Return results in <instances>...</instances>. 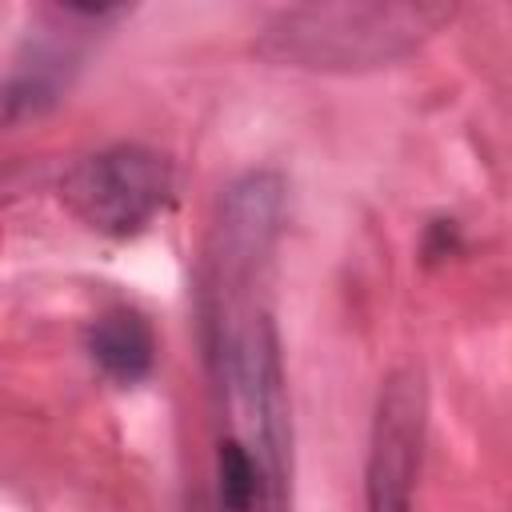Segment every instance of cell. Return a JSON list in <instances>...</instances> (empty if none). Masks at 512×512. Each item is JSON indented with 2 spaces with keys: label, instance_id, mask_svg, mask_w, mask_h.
Masks as SVG:
<instances>
[{
  "label": "cell",
  "instance_id": "obj_1",
  "mask_svg": "<svg viewBox=\"0 0 512 512\" xmlns=\"http://www.w3.org/2000/svg\"><path fill=\"white\" fill-rule=\"evenodd\" d=\"M204 304H208L212 364L236 424L232 440H240L260 468L264 512H288L292 420H288L280 336L264 304V284L204 292Z\"/></svg>",
  "mask_w": 512,
  "mask_h": 512
},
{
  "label": "cell",
  "instance_id": "obj_8",
  "mask_svg": "<svg viewBox=\"0 0 512 512\" xmlns=\"http://www.w3.org/2000/svg\"><path fill=\"white\" fill-rule=\"evenodd\" d=\"M28 180H32L28 168H20V164H0V204L24 196V192H28Z\"/></svg>",
  "mask_w": 512,
  "mask_h": 512
},
{
  "label": "cell",
  "instance_id": "obj_3",
  "mask_svg": "<svg viewBox=\"0 0 512 512\" xmlns=\"http://www.w3.org/2000/svg\"><path fill=\"white\" fill-rule=\"evenodd\" d=\"M172 196V168L144 144H112L76 160L60 180V200L104 236L140 232Z\"/></svg>",
  "mask_w": 512,
  "mask_h": 512
},
{
  "label": "cell",
  "instance_id": "obj_7",
  "mask_svg": "<svg viewBox=\"0 0 512 512\" xmlns=\"http://www.w3.org/2000/svg\"><path fill=\"white\" fill-rule=\"evenodd\" d=\"M216 472H220V508H224V512H256V508H264L260 468H256V460L244 452L240 440L228 436V440L220 444Z\"/></svg>",
  "mask_w": 512,
  "mask_h": 512
},
{
  "label": "cell",
  "instance_id": "obj_6",
  "mask_svg": "<svg viewBox=\"0 0 512 512\" xmlns=\"http://www.w3.org/2000/svg\"><path fill=\"white\" fill-rule=\"evenodd\" d=\"M88 352L96 368L116 384H136L152 372L156 360V336L148 320L132 308H112L92 320L88 328Z\"/></svg>",
  "mask_w": 512,
  "mask_h": 512
},
{
  "label": "cell",
  "instance_id": "obj_4",
  "mask_svg": "<svg viewBox=\"0 0 512 512\" xmlns=\"http://www.w3.org/2000/svg\"><path fill=\"white\" fill-rule=\"evenodd\" d=\"M284 224V180L276 172H248L220 196L208 236L204 288L268 284V264Z\"/></svg>",
  "mask_w": 512,
  "mask_h": 512
},
{
  "label": "cell",
  "instance_id": "obj_2",
  "mask_svg": "<svg viewBox=\"0 0 512 512\" xmlns=\"http://www.w3.org/2000/svg\"><path fill=\"white\" fill-rule=\"evenodd\" d=\"M456 16L440 0H336L276 12L256 52L280 68L372 72L404 60Z\"/></svg>",
  "mask_w": 512,
  "mask_h": 512
},
{
  "label": "cell",
  "instance_id": "obj_5",
  "mask_svg": "<svg viewBox=\"0 0 512 512\" xmlns=\"http://www.w3.org/2000/svg\"><path fill=\"white\" fill-rule=\"evenodd\" d=\"M420 452H424V380L416 368H400L384 380L372 416L368 468H364L368 512H412Z\"/></svg>",
  "mask_w": 512,
  "mask_h": 512
},
{
  "label": "cell",
  "instance_id": "obj_9",
  "mask_svg": "<svg viewBox=\"0 0 512 512\" xmlns=\"http://www.w3.org/2000/svg\"><path fill=\"white\" fill-rule=\"evenodd\" d=\"M0 120H8V116H4V88H0Z\"/></svg>",
  "mask_w": 512,
  "mask_h": 512
}]
</instances>
